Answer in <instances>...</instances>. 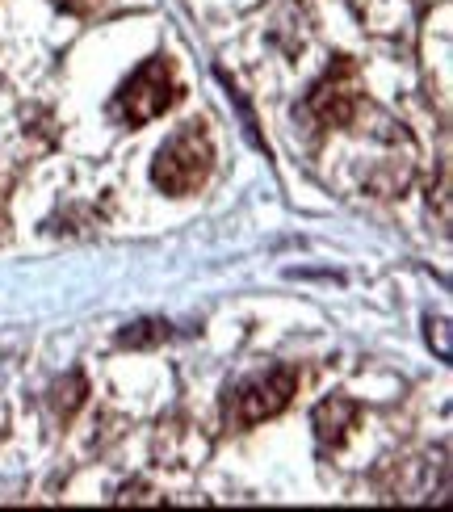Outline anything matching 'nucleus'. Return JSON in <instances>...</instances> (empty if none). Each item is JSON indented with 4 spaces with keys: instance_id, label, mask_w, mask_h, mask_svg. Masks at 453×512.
I'll return each instance as SVG.
<instances>
[{
    "instance_id": "f257e3e1",
    "label": "nucleus",
    "mask_w": 453,
    "mask_h": 512,
    "mask_svg": "<svg viewBox=\"0 0 453 512\" xmlns=\"http://www.w3.org/2000/svg\"><path fill=\"white\" fill-rule=\"evenodd\" d=\"M210 168H214L210 135L202 131V122H185L156 152V160H151V181H156V189H164L168 198H189L206 185Z\"/></svg>"
},
{
    "instance_id": "f03ea898",
    "label": "nucleus",
    "mask_w": 453,
    "mask_h": 512,
    "mask_svg": "<svg viewBox=\"0 0 453 512\" xmlns=\"http://www.w3.org/2000/svg\"><path fill=\"white\" fill-rule=\"evenodd\" d=\"M294 395H298V370L273 366V370L244 378L240 387L227 391L223 420H227V429H252V424H261V420L282 416Z\"/></svg>"
},
{
    "instance_id": "7ed1b4c3",
    "label": "nucleus",
    "mask_w": 453,
    "mask_h": 512,
    "mask_svg": "<svg viewBox=\"0 0 453 512\" xmlns=\"http://www.w3.org/2000/svg\"><path fill=\"white\" fill-rule=\"evenodd\" d=\"M177 101H181V84H177V68H172V59L151 55L143 68L118 89L114 110H118V118L126 126H143L151 118L168 114Z\"/></svg>"
},
{
    "instance_id": "20e7f679",
    "label": "nucleus",
    "mask_w": 453,
    "mask_h": 512,
    "mask_svg": "<svg viewBox=\"0 0 453 512\" xmlns=\"http://www.w3.org/2000/svg\"><path fill=\"white\" fill-rule=\"evenodd\" d=\"M361 105H365V93H361V80H357V68L349 59L336 63V68L323 76L311 97H307V110L328 122V126H353L361 118Z\"/></svg>"
},
{
    "instance_id": "39448f33",
    "label": "nucleus",
    "mask_w": 453,
    "mask_h": 512,
    "mask_svg": "<svg viewBox=\"0 0 453 512\" xmlns=\"http://www.w3.org/2000/svg\"><path fill=\"white\" fill-rule=\"evenodd\" d=\"M357 416H361V408H357L353 399H344V395L323 399L319 408H315V416H311L315 437H319L323 450H340L344 437H349V429L357 424Z\"/></svg>"
},
{
    "instance_id": "423d86ee",
    "label": "nucleus",
    "mask_w": 453,
    "mask_h": 512,
    "mask_svg": "<svg viewBox=\"0 0 453 512\" xmlns=\"http://www.w3.org/2000/svg\"><path fill=\"white\" fill-rule=\"evenodd\" d=\"M168 336H172V328L164 324V319H139V324L118 332V345H126V349H151V345H164Z\"/></svg>"
},
{
    "instance_id": "0eeeda50",
    "label": "nucleus",
    "mask_w": 453,
    "mask_h": 512,
    "mask_svg": "<svg viewBox=\"0 0 453 512\" xmlns=\"http://www.w3.org/2000/svg\"><path fill=\"white\" fill-rule=\"evenodd\" d=\"M55 5L63 13H89V9H97V0H55Z\"/></svg>"
},
{
    "instance_id": "6e6552de",
    "label": "nucleus",
    "mask_w": 453,
    "mask_h": 512,
    "mask_svg": "<svg viewBox=\"0 0 453 512\" xmlns=\"http://www.w3.org/2000/svg\"><path fill=\"white\" fill-rule=\"evenodd\" d=\"M433 328H437V353L449 357V324H445V319H437Z\"/></svg>"
}]
</instances>
